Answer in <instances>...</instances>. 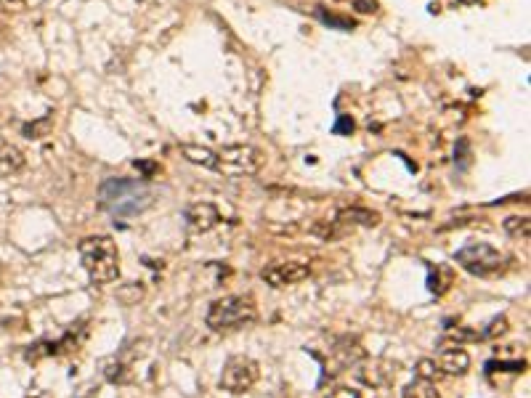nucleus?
I'll list each match as a JSON object with an SVG mask.
<instances>
[{"label":"nucleus","instance_id":"obj_8","mask_svg":"<svg viewBox=\"0 0 531 398\" xmlns=\"http://www.w3.org/2000/svg\"><path fill=\"white\" fill-rule=\"evenodd\" d=\"M183 218H186V226H189L192 231L207 234V231H213V228L221 223V210H218L213 202H194V204L186 207Z\"/></svg>","mask_w":531,"mask_h":398},{"label":"nucleus","instance_id":"obj_18","mask_svg":"<svg viewBox=\"0 0 531 398\" xmlns=\"http://www.w3.org/2000/svg\"><path fill=\"white\" fill-rule=\"evenodd\" d=\"M313 16H316V19H319L322 24L332 27V29H340V32H351V29H356L354 19H348V16H337V14H327L322 5L313 11Z\"/></svg>","mask_w":531,"mask_h":398},{"label":"nucleus","instance_id":"obj_1","mask_svg":"<svg viewBox=\"0 0 531 398\" xmlns=\"http://www.w3.org/2000/svg\"><path fill=\"white\" fill-rule=\"evenodd\" d=\"M155 189L146 181H138V178H107L99 186L101 210L109 213L117 221L141 215L144 210H149L155 204Z\"/></svg>","mask_w":531,"mask_h":398},{"label":"nucleus","instance_id":"obj_27","mask_svg":"<svg viewBox=\"0 0 531 398\" xmlns=\"http://www.w3.org/2000/svg\"><path fill=\"white\" fill-rule=\"evenodd\" d=\"M354 131H356V125L348 114H340V117L335 120V125H332V133H335V135H351Z\"/></svg>","mask_w":531,"mask_h":398},{"label":"nucleus","instance_id":"obj_7","mask_svg":"<svg viewBox=\"0 0 531 398\" xmlns=\"http://www.w3.org/2000/svg\"><path fill=\"white\" fill-rule=\"evenodd\" d=\"M311 276V265L300 263V261H287V263H271L261 271V279L271 287L282 289L292 287V284H300L303 279Z\"/></svg>","mask_w":531,"mask_h":398},{"label":"nucleus","instance_id":"obj_26","mask_svg":"<svg viewBox=\"0 0 531 398\" xmlns=\"http://www.w3.org/2000/svg\"><path fill=\"white\" fill-rule=\"evenodd\" d=\"M107 380L109 382H125L128 380V367L122 364V361H112V364H107Z\"/></svg>","mask_w":531,"mask_h":398},{"label":"nucleus","instance_id":"obj_10","mask_svg":"<svg viewBox=\"0 0 531 398\" xmlns=\"http://www.w3.org/2000/svg\"><path fill=\"white\" fill-rule=\"evenodd\" d=\"M436 364H439V369L443 372V377L446 375L460 377L470 369V356H467V351H463L460 345H457V348H443Z\"/></svg>","mask_w":531,"mask_h":398},{"label":"nucleus","instance_id":"obj_30","mask_svg":"<svg viewBox=\"0 0 531 398\" xmlns=\"http://www.w3.org/2000/svg\"><path fill=\"white\" fill-rule=\"evenodd\" d=\"M354 5H356V11H361V14H372L377 8L375 0H356Z\"/></svg>","mask_w":531,"mask_h":398},{"label":"nucleus","instance_id":"obj_20","mask_svg":"<svg viewBox=\"0 0 531 398\" xmlns=\"http://www.w3.org/2000/svg\"><path fill=\"white\" fill-rule=\"evenodd\" d=\"M505 231H508L510 237H515V239H529V234H531V223L529 218L523 215H510L508 221H505Z\"/></svg>","mask_w":531,"mask_h":398},{"label":"nucleus","instance_id":"obj_12","mask_svg":"<svg viewBox=\"0 0 531 398\" xmlns=\"http://www.w3.org/2000/svg\"><path fill=\"white\" fill-rule=\"evenodd\" d=\"M27 165V157L14 144H0V178H11L22 173Z\"/></svg>","mask_w":531,"mask_h":398},{"label":"nucleus","instance_id":"obj_19","mask_svg":"<svg viewBox=\"0 0 531 398\" xmlns=\"http://www.w3.org/2000/svg\"><path fill=\"white\" fill-rule=\"evenodd\" d=\"M415 377L417 380H425V382H439L443 377V372L439 369V364L433 358H420L417 367H415Z\"/></svg>","mask_w":531,"mask_h":398},{"label":"nucleus","instance_id":"obj_5","mask_svg":"<svg viewBox=\"0 0 531 398\" xmlns=\"http://www.w3.org/2000/svg\"><path fill=\"white\" fill-rule=\"evenodd\" d=\"M258 361H252L250 356H231L226 364H223V372H221V388L226 393H247L255 382H258Z\"/></svg>","mask_w":531,"mask_h":398},{"label":"nucleus","instance_id":"obj_15","mask_svg":"<svg viewBox=\"0 0 531 398\" xmlns=\"http://www.w3.org/2000/svg\"><path fill=\"white\" fill-rule=\"evenodd\" d=\"M181 155L186 157L189 162L202 165L207 170H218V155L213 149H205V146H194V144H183L181 146Z\"/></svg>","mask_w":531,"mask_h":398},{"label":"nucleus","instance_id":"obj_23","mask_svg":"<svg viewBox=\"0 0 531 398\" xmlns=\"http://www.w3.org/2000/svg\"><path fill=\"white\" fill-rule=\"evenodd\" d=\"M487 372H513V375H518V372H526V361L521 358V361H489L487 364Z\"/></svg>","mask_w":531,"mask_h":398},{"label":"nucleus","instance_id":"obj_14","mask_svg":"<svg viewBox=\"0 0 531 398\" xmlns=\"http://www.w3.org/2000/svg\"><path fill=\"white\" fill-rule=\"evenodd\" d=\"M452 284H454V271H452V265H436V268L428 271V289H430L436 297L446 295V292L452 289Z\"/></svg>","mask_w":531,"mask_h":398},{"label":"nucleus","instance_id":"obj_2","mask_svg":"<svg viewBox=\"0 0 531 398\" xmlns=\"http://www.w3.org/2000/svg\"><path fill=\"white\" fill-rule=\"evenodd\" d=\"M80 261L93 284H112L120 276V252L112 237H88L80 242Z\"/></svg>","mask_w":531,"mask_h":398},{"label":"nucleus","instance_id":"obj_13","mask_svg":"<svg viewBox=\"0 0 531 398\" xmlns=\"http://www.w3.org/2000/svg\"><path fill=\"white\" fill-rule=\"evenodd\" d=\"M332 356L337 358V364L340 367H354L359 364L361 358H364V348H361V343L356 340V337H340L337 343H335V348H332Z\"/></svg>","mask_w":531,"mask_h":398},{"label":"nucleus","instance_id":"obj_28","mask_svg":"<svg viewBox=\"0 0 531 398\" xmlns=\"http://www.w3.org/2000/svg\"><path fill=\"white\" fill-rule=\"evenodd\" d=\"M327 398H361V393H359V390H354V388H346V385H340V388H332L330 393H327Z\"/></svg>","mask_w":531,"mask_h":398},{"label":"nucleus","instance_id":"obj_9","mask_svg":"<svg viewBox=\"0 0 531 398\" xmlns=\"http://www.w3.org/2000/svg\"><path fill=\"white\" fill-rule=\"evenodd\" d=\"M359 380L364 385H372V388H385V385H391L396 380V367L383 361V358H377L372 364L359 367Z\"/></svg>","mask_w":531,"mask_h":398},{"label":"nucleus","instance_id":"obj_29","mask_svg":"<svg viewBox=\"0 0 531 398\" xmlns=\"http://www.w3.org/2000/svg\"><path fill=\"white\" fill-rule=\"evenodd\" d=\"M135 168H138V170L144 173V178H152V176L157 173V165H155V162H138V159H135Z\"/></svg>","mask_w":531,"mask_h":398},{"label":"nucleus","instance_id":"obj_3","mask_svg":"<svg viewBox=\"0 0 531 398\" xmlns=\"http://www.w3.org/2000/svg\"><path fill=\"white\" fill-rule=\"evenodd\" d=\"M258 319V306L252 295H226L207 310V327L213 332H234Z\"/></svg>","mask_w":531,"mask_h":398},{"label":"nucleus","instance_id":"obj_21","mask_svg":"<svg viewBox=\"0 0 531 398\" xmlns=\"http://www.w3.org/2000/svg\"><path fill=\"white\" fill-rule=\"evenodd\" d=\"M141 297H144L141 282H128V284H122V287L117 289V300H120L122 306H135Z\"/></svg>","mask_w":531,"mask_h":398},{"label":"nucleus","instance_id":"obj_6","mask_svg":"<svg viewBox=\"0 0 531 398\" xmlns=\"http://www.w3.org/2000/svg\"><path fill=\"white\" fill-rule=\"evenodd\" d=\"M218 155V170H231V173H258L263 165V155L255 146L247 144H234L223 146Z\"/></svg>","mask_w":531,"mask_h":398},{"label":"nucleus","instance_id":"obj_24","mask_svg":"<svg viewBox=\"0 0 531 398\" xmlns=\"http://www.w3.org/2000/svg\"><path fill=\"white\" fill-rule=\"evenodd\" d=\"M45 356H51V340H38L35 345H29L27 351H24V358L29 361V364H35V361H40Z\"/></svg>","mask_w":531,"mask_h":398},{"label":"nucleus","instance_id":"obj_11","mask_svg":"<svg viewBox=\"0 0 531 398\" xmlns=\"http://www.w3.org/2000/svg\"><path fill=\"white\" fill-rule=\"evenodd\" d=\"M335 221L340 223V226H367V228H372L380 223V213L375 210H370V207H343V210H337V218Z\"/></svg>","mask_w":531,"mask_h":398},{"label":"nucleus","instance_id":"obj_16","mask_svg":"<svg viewBox=\"0 0 531 398\" xmlns=\"http://www.w3.org/2000/svg\"><path fill=\"white\" fill-rule=\"evenodd\" d=\"M51 128H53V111L43 114L40 120L24 122V125H22V135H27V138H45V135H51Z\"/></svg>","mask_w":531,"mask_h":398},{"label":"nucleus","instance_id":"obj_25","mask_svg":"<svg viewBox=\"0 0 531 398\" xmlns=\"http://www.w3.org/2000/svg\"><path fill=\"white\" fill-rule=\"evenodd\" d=\"M505 332H508V319L505 316H497V319L489 321L487 330L478 332V334H481V340H487V337H497V334H505Z\"/></svg>","mask_w":531,"mask_h":398},{"label":"nucleus","instance_id":"obj_22","mask_svg":"<svg viewBox=\"0 0 531 398\" xmlns=\"http://www.w3.org/2000/svg\"><path fill=\"white\" fill-rule=\"evenodd\" d=\"M465 340H481V334H478V332L465 330V327H457V330H454V327H449V330L441 334V345H443V348H446L449 343H457V345H460V343H465Z\"/></svg>","mask_w":531,"mask_h":398},{"label":"nucleus","instance_id":"obj_4","mask_svg":"<svg viewBox=\"0 0 531 398\" xmlns=\"http://www.w3.org/2000/svg\"><path fill=\"white\" fill-rule=\"evenodd\" d=\"M454 263L460 265V268H465L467 274H473V276H491V274H500L502 271L505 258L491 244L473 242L467 244V247H463V250H457Z\"/></svg>","mask_w":531,"mask_h":398},{"label":"nucleus","instance_id":"obj_31","mask_svg":"<svg viewBox=\"0 0 531 398\" xmlns=\"http://www.w3.org/2000/svg\"><path fill=\"white\" fill-rule=\"evenodd\" d=\"M457 3H460V5H476L478 0H457Z\"/></svg>","mask_w":531,"mask_h":398},{"label":"nucleus","instance_id":"obj_17","mask_svg":"<svg viewBox=\"0 0 531 398\" xmlns=\"http://www.w3.org/2000/svg\"><path fill=\"white\" fill-rule=\"evenodd\" d=\"M401 398H441V393L436 390V382L415 380V382H409V385L401 390Z\"/></svg>","mask_w":531,"mask_h":398}]
</instances>
